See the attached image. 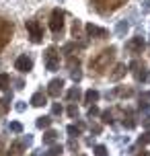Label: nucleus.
<instances>
[{
  "label": "nucleus",
  "instance_id": "1",
  "mask_svg": "<svg viewBox=\"0 0 150 156\" xmlns=\"http://www.w3.org/2000/svg\"><path fill=\"white\" fill-rule=\"evenodd\" d=\"M113 58H115V47L111 45L107 49H103L101 54H97L93 60H91V70L95 72V74H103V72L109 68V64L113 62Z\"/></svg>",
  "mask_w": 150,
  "mask_h": 156
},
{
  "label": "nucleus",
  "instance_id": "2",
  "mask_svg": "<svg viewBox=\"0 0 150 156\" xmlns=\"http://www.w3.org/2000/svg\"><path fill=\"white\" fill-rule=\"evenodd\" d=\"M127 0H93L95 8L101 12V15H109L113 10H117L119 6H123Z\"/></svg>",
  "mask_w": 150,
  "mask_h": 156
},
{
  "label": "nucleus",
  "instance_id": "3",
  "mask_svg": "<svg viewBox=\"0 0 150 156\" xmlns=\"http://www.w3.org/2000/svg\"><path fill=\"white\" fill-rule=\"evenodd\" d=\"M10 39H12V23L0 16V51L10 43Z\"/></svg>",
  "mask_w": 150,
  "mask_h": 156
},
{
  "label": "nucleus",
  "instance_id": "4",
  "mask_svg": "<svg viewBox=\"0 0 150 156\" xmlns=\"http://www.w3.org/2000/svg\"><path fill=\"white\" fill-rule=\"evenodd\" d=\"M58 66H60V54H58V49L55 47H48V51H45V68L48 70H58Z\"/></svg>",
  "mask_w": 150,
  "mask_h": 156
},
{
  "label": "nucleus",
  "instance_id": "5",
  "mask_svg": "<svg viewBox=\"0 0 150 156\" xmlns=\"http://www.w3.org/2000/svg\"><path fill=\"white\" fill-rule=\"evenodd\" d=\"M27 31L31 35L33 43H39L41 39H43V29H41V25L37 21H27Z\"/></svg>",
  "mask_w": 150,
  "mask_h": 156
},
{
  "label": "nucleus",
  "instance_id": "6",
  "mask_svg": "<svg viewBox=\"0 0 150 156\" xmlns=\"http://www.w3.org/2000/svg\"><path fill=\"white\" fill-rule=\"evenodd\" d=\"M49 29L54 33H60L64 29V12L62 10H58L55 8L54 12H52V19H49Z\"/></svg>",
  "mask_w": 150,
  "mask_h": 156
},
{
  "label": "nucleus",
  "instance_id": "7",
  "mask_svg": "<svg viewBox=\"0 0 150 156\" xmlns=\"http://www.w3.org/2000/svg\"><path fill=\"white\" fill-rule=\"evenodd\" d=\"M126 49L130 51V54H142V49H144V39L142 37H134V39H130L126 43Z\"/></svg>",
  "mask_w": 150,
  "mask_h": 156
},
{
  "label": "nucleus",
  "instance_id": "8",
  "mask_svg": "<svg viewBox=\"0 0 150 156\" xmlns=\"http://www.w3.org/2000/svg\"><path fill=\"white\" fill-rule=\"evenodd\" d=\"M64 90V80L62 78H54L48 86V94L49 97H60V93Z\"/></svg>",
  "mask_w": 150,
  "mask_h": 156
},
{
  "label": "nucleus",
  "instance_id": "9",
  "mask_svg": "<svg viewBox=\"0 0 150 156\" xmlns=\"http://www.w3.org/2000/svg\"><path fill=\"white\" fill-rule=\"evenodd\" d=\"M15 68H16L19 72H23V74H25V72H29V70L33 68V62L29 60V58H27V55H21V58H16Z\"/></svg>",
  "mask_w": 150,
  "mask_h": 156
},
{
  "label": "nucleus",
  "instance_id": "10",
  "mask_svg": "<svg viewBox=\"0 0 150 156\" xmlns=\"http://www.w3.org/2000/svg\"><path fill=\"white\" fill-rule=\"evenodd\" d=\"M87 33L91 35V37H99V39L107 37V31L101 29V27H97V25H87Z\"/></svg>",
  "mask_w": 150,
  "mask_h": 156
},
{
  "label": "nucleus",
  "instance_id": "11",
  "mask_svg": "<svg viewBox=\"0 0 150 156\" xmlns=\"http://www.w3.org/2000/svg\"><path fill=\"white\" fill-rule=\"evenodd\" d=\"M126 70H127L126 64H117V66L113 68V72H111V80H119V78L126 74Z\"/></svg>",
  "mask_w": 150,
  "mask_h": 156
},
{
  "label": "nucleus",
  "instance_id": "12",
  "mask_svg": "<svg viewBox=\"0 0 150 156\" xmlns=\"http://www.w3.org/2000/svg\"><path fill=\"white\" fill-rule=\"evenodd\" d=\"M45 101H48V99H45V94H43V93H35L31 97V105H33V107H43Z\"/></svg>",
  "mask_w": 150,
  "mask_h": 156
},
{
  "label": "nucleus",
  "instance_id": "13",
  "mask_svg": "<svg viewBox=\"0 0 150 156\" xmlns=\"http://www.w3.org/2000/svg\"><path fill=\"white\" fill-rule=\"evenodd\" d=\"M55 138H58V133H55L54 129H49V132L43 133V144H54Z\"/></svg>",
  "mask_w": 150,
  "mask_h": 156
},
{
  "label": "nucleus",
  "instance_id": "14",
  "mask_svg": "<svg viewBox=\"0 0 150 156\" xmlns=\"http://www.w3.org/2000/svg\"><path fill=\"white\" fill-rule=\"evenodd\" d=\"M95 101H99V93H97V90H88V93L84 94V103L91 105V103H95Z\"/></svg>",
  "mask_w": 150,
  "mask_h": 156
},
{
  "label": "nucleus",
  "instance_id": "15",
  "mask_svg": "<svg viewBox=\"0 0 150 156\" xmlns=\"http://www.w3.org/2000/svg\"><path fill=\"white\" fill-rule=\"evenodd\" d=\"M8 84H10V76L2 72V74H0V90H6Z\"/></svg>",
  "mask_w": 150,
  "mask_h": 156
},
{
  "label": "nucleus",
  "instance_id": "16",
  "mask_svg": "<svg viewBox=\"0 0 150 156\" xmlns=\"http://www.w3.org/2000/svg\"><path fill=\"white\" fill-rule=\"evenodd\" d=\"M52 125V117H37V127H49Z\"/></svg>",
  "mask_w": 150,
  "mask_h": 156
},
{
  "label": "nucleus",
  "instance_id": "17",
  "mask_svg": "<svg viewBox=\"0 0 150 156\" xmlns=\"http://www.w3.org/2000/svg\"><path fill=\"white\" fill-rule=\"evenodd\" d=\"M82 129H84V123H78V125H70V127H68V133H70V136H78V133L82 132Z\"/></svg>",
  "mask_w": 150,
  "mask_h": 156
},
{
  "label": "nucleus",
  "instance_id": "18",
  "mask_svg": "<svg viewBox=\"0 0 150 156\" xmlns=\"http://www.w3.org/2000/svg\"><path fill=\"white\" fill-rule=\"evenodd\" d=\"M80 97V90H78V86H74L70 93H68V101H74V99H78Z\"/></svg>",
  "mask_w": 150,
  "mask_h": 156
},
{
  "label": "nucleus",
  "instance_id": "19",
  "mask_svg": "<svg viewBox=\"0 0 150 156\" xmlns=\"http://www.w3.org/2000/svg\"><path fill=\"white\" fill-rule=\"evenodd\" d=\"M60 154H62V146H52V150L45 156H60Z\"/></svg>",
  "mask_w": 150,
  "mask_h": 156
},
{
  "label": "nucleus",
  "instance_id": "20",
  "mask_svg": "<svg viewBox=\"0 0 150 156\" xmlns=\"http://www.w3.org/2000/svg\"><path fill=\"white\" fill-rule=\"evenodd\" d=\"M117 94L119 97H132L134 90H132V88H117Z\"/></svg>",
  "mask_w": 150,
  "mask_h": 156
},
{
  "label": "nucleus",
  "instance_id": "21",
  "mask_svg": "<svg viewBox=\"0 0 150 156\" xmlns=\"http://www.w3.org/2000/svg\"><path fill=\"white\" fill-rule=\"evenodd\" d=\"M10 129H12L15 133H21L23 132V125L19 123V121H12V123H10Z\"/></svg>",
  "mask_w": 150,
  "mask_h": 156
},
{
  "label": "nucleus",
  "instance_id": "22",
  "mask_svg": "<svg viewBox=\"0 0 150 156\" xmlns=\"http://www.w3.org/2000/svg\"><path fill=\"white\" fill-rule=\"evenodd\" d=\"M95 156H107V148H105V146H97L95 148Z\"/></svg>",
  "mask_w": 150,
  "mask_h": 156
},
{
  "label": "nucleus",
  "instance_id": "23",
  "mask_svg": "<svg viewBox=\"0 0 150 156\" xmlns=\"http://www.w3.org/2000/svg\"><path fill=\"white\" fill-rule=\"evenodd\" d=\"M138 142H140V146H142V144H150V132H146L144 136H140V140H138Z\"/></svg>",
  "mask_w": 150,
  "mask_h": 156
},
{
  "label": "nucleus",
  "instance_id": "24",
  "mask_svg": "<svg viewBox=\"0 0 150 156\" xmlns=\"http://www.w3.org/2000/svg\"><path fill=\"white\" fill-rule=\"evenodd\" d=\"M78 33H80V23L76 21V23H74V27H72V35H74V37H78Z\"/></svg>",
  "mask_w": 150,
  "mask_h": 156
},
{
  "label": "nucleus",
  "instance_id": "25",
  "mask_svg": "<svg viewBox=\"0 0 150 156\" xmlns=\"http://www.w3.org/2000/svg\"><path fill=\"white\" fill-rule=\"evenodd\" d=\"M68 115H70V117H76V115H78V109H76L74 105H70V107H68Z\"/></svg>",
  "mask_w": 150,
  "mask_h": 156
},
{
  "label": "nucleus",
  "instance_id": "26",
  "mask_svg": "<svg viewBox=\"0 0 150 156\" xmlns=\"http://www.w3.org/2000/svg\"><path fill=\"white\" fill-rule=\"evenodd\" d=\"M95 115H99V109H97L95 105H93V107L88 109V117H95Z\"/></svg>",
  "mask_w": 150,
  "mask_h": 156
},
{
  "label": "nucleus",
  "instance_id": "27",
  "mask_svg": "<svg viewBox=\"0 0 150 156\" xmlns=\"http://www.w3.org/2000/svg\"><path fill=\"white\" fill-rule=\"evenodd\" d=\"M54 113H55V115H58V113H62V107H60V105H54Z\"/></svg>",
  "mask_w": 150,
  "mask_h": 156
},
{
  "label": "nucleus",
  "instance_id": "28",
  "mask_svg": "<svg viewBox=\"0 0 150 156\" xmlns=\"http://www.w3.org/2000/svg\"><path fill=\"white\" fill-rule=\"evenodd\" d=\"M138 156H148V152H144V150H142V154H138Z\"/></svg>",
  "mask_w": 150,
  "mask_h": 156
}]
</instances>
